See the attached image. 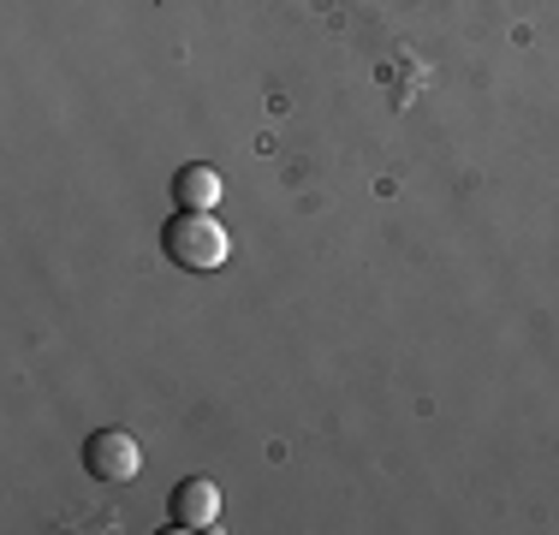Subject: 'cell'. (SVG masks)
<instances>
[{
	"instance_id": "6da1fadb",
	"label": "cell",
	"mask_w": 559,
	"mask_h": 535,
	"mask_svg": "<svg viewBox=\"0 0 559 535\" xmlns=\"http://www.w3.org/2000/svg\"><path fill=\"white\" fill-rule=\"evenodd\" d=\"M162 250H167V262L191 268V274H215V268L233 257V238H226V226L215 221V214L179 209L162 226Z\"/></svg>"
},
{
	"instance_id": "277c9868",
	"label": "cell",
	"mask_w": 559,
	"mask_h": 535,
	"mask_svg": "<svg viewBox=\"0 0 559 535\" xmlns=\"http://www.w3.org/2000/svg\"><path fill=\"white\" fill-rule=\"evenodd\" d=\"M226 197V185H221V173L215 167H203V160H191V167H179L173 173V203L179 209H197V214H209Z\"/></svg>"
},
{
	"instance_id": "3957f363",
	"label": "cell",
	"mask_w": 559,
	"mask_h": 535,
	"mask_svg": "<svg viewBox=\"0 0 559 535\" xmlns=\"http://www.w3.org/2000/svg\"><path fill=\"white\" fill-rule=\"evenodd\" d=\"M167 518L179 530H215V518H221V488L209 476H191V482H179L173 488V500H167Z\"/></svg>"
},
{
	"instance_id": "7a4b0ae2",
	"label": "cell",
	"mask_w": 559,
	"mask_h": 535,
	"mask_svg": "<svg viewBox=\"0 0 559 535\" xmlns=\"http://www.w3.org/2000/svg\"><path fill=\"white\" fill-rule=\"evenodd\" d=\"M138 464H143V452L126 428H96V435L84 440V471L96 482H131Z\"/></svg>"
}]
</instances>
